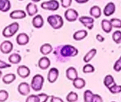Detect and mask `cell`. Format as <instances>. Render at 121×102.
I'll use <instances>...</instances> for the list:
<instances>
[{
  "instance_id": "1",
  "label": "cell",
  "mask_w": 121,
  "mask_h": 102,
  "mask_svg": "<svg viewBox=\"0 0 121 102\" xmlns=\"http://www.w3.org/2000/svg\"><path fill=\"white\" fill-rule=\"evenodd\" d=\"M48 23L54 29H59L64 25L62 17L58 15H51L47 18Z\"/></svg>"
},
{
  "instance_id": "2",
  "label": "cell",
  "mask_w": 121,
  "mask_h": 102,
  "mask_svg": "<svg viewBox=\"0 0 121 102\" xmlns=\"http://www.w3.org/2000/svg\"><path fill=\"white\" fill-rule=\"evenodd\" d=\"M19 30V24L17 22H14L5 27L3 30V35L5 38H11Z\"/></svg>"
},
{
  "instance_id": "3",
  "label": "cell",
  "mask_w": 121,
  "mask_h": 102,
  "mask_svg": "<svg viewBox=\"0 0 121 102\" xmlns=\"http://www.w3.org/2000/svg\"><path fill=\"white\" fill-rule=\"evenodd\" d=\"M45 79L40 74H37L32 78L30 86L35 91H39L42 90L43 85Z\"/></svg>"
},
{
  "instance_id": "4",
  "label": "cell",
  "mask_w": 121,
  "mask_h": 102,
  "mask_svg": "<svg viewBox=\"0 0 121 102\" xmlns=\"http://www.w3.org/2000/svg\"><path fill=\"white\" fill-rule=\"evenodd\" d=\"M60 54L64 57H75L78 54V50L73 45H65L61 49Z\"/></svg>"
},
{
  "instance_id": "5",
  "label": "cell",
  "mask_w": 121,
  "mask_h": 102,
  "mask_svg": "<svg viewBox=\"0 0 121 102\" xmlns=\"http://www.w3.org/2000/svg\"><path fill=\"white\" fill-rule=\"evenodd\" d=\"M40 6L44 10L56 11L59 9V3L56 0H50L48 1L43 2Z\"/></svg>"
},
{
  "instance_id": "6",
  "label": "cell",
  "mask_w": 121,
  "mask_h": 102,
  "mask_svg": "<svg viewBox=\"0 0 121 102\" xmlns=\"http://www.w3.org/2000/svg\"><path fill=\"white\" fill-rule=\"evenodd\" d=\"M65 18L69 22H73L77 20L78 17V13L76 10L73 9H69L64 13Z\"/></svg>"
},
{
  "instance_id": "7",
  "label": "cell",
  "mask_w": 121,
  "mask_h": 102,
  "mask_svg": "<svg viewBox=\"0 0 121 102\" xmlns=\"http://www.w3.org/2000/svg\"><path fill=\"white\" fill-rule=\"evenodd\" d=\"M79 21L87 29H92L94 26L95 20L93 18L88 16H81L79 18Z\"/></svg>"
},
{
  "instance_id": "8",
  "label": "cell",
  "mask_w": 121,
  "mask_h": 102,
  "mask_svg": "<svg viewBox=\"0 0 121 102\" xmlns=\"http://www.w3.org/2000/svg\"><path fill=\"white\" fill-rule=\"evenodd\" d=\"M13 49V44L10 41H4L0 44V51L2 53L9 54Z\"/></svg>"
},
{
  "instance_id": "9",
  "label": "cell",
  "mask_w": 121,
  "mask_h": 102,
  "mask_svg": "<svg viewBox=\"0 0 121 102\" xmlns=\"http://www.w3.org/2000/svg\"><path fill=\"white\" fill-rule=\"evenodd\" d=\"M17 73L21 78H26L30 75V70L26 66L22 65L18 66L17 69Z\"/></svg>"
},
{
  "instance_id": "10",
  "label": "cell",
  "mask_w": 121,
  "mask_h": 102,
  "mask_svg": "<svg viewBox=\"0 0 121 102\" xmlns=\"http://www.w3.org/2000/svg\"><path fill=\"white\" fill-rule=\"evenodd\" d=\"M59 76V71L55 68H51L48 74V80L50 83H54Z\"/></svg>"
},
{
  "instance_id": "11",
  "label": "cell",
  "mask_w": 121,
  "mask_h": 102,
  "mask_svg": "<svg viewBox=\"0 0 121 102\" xmlns=\"http://www.w3.org/2000/svg\"><path fill=\"white\" fill-rule=\"evenodd\" d=\"M18 91L22 96H27L30 92V85L25 82L20 83L18 86Z\"/></svg>"
},
{
  "instance_id": "12",
  "label": "cell",
  "mask_w": 121,
  "mask_h": 102,
  "mask_svg": "<svg viewBox=\"0 0 121 102\" xmlns=\"http://www.w3.org/2000/svg\"><path fill=\"white\" fill-rule=\"evenodd\" d=\"M16 42L19 45H25L29 42V37L26 33H20L16 38Z\"/></svg>"
},
{
  "instance_id": "13",
  "label": "cell",
  "mask_w": 121,
  "mask_h": 102,
  "mask_svg": "<svg viewBox=\"0 0 121 102\" xmlns=\"http://www.w3.org/2000/svg\"><path fill=\"white\" fill-rule=\"evenodd\" d=\"M115 10H116V6H115V4L112 2H110L104 7V9L103 10V13L105 16L109 17V16L113 15L114 13L115 12Z\"/></svg>"
},
{
  "instance_id": "14",
  "label": "cell",
  "mask_w": 121,
  "mask_h": 102,
  "mask_svg": "<svg viewBox=\"0 0 121 102\" xmlns=\"http://www.w3.org/2000/svg\"><path fill=\"white\" fill-rule=\"evenodd\" d=\"M26 13L22 10H17L13 11L10 14V17L12 19H22L26 17Z\"/></svg>"
},
{
  "instance_id": "15",
  "label": "cell",
  "mask_w": 121,
  "mask_h": 102,
  "mask_svg": "<svg viewBox=\"0 0 121 102\" xmlns=\"http://www.w3.org/2000/svg\"><path fill=\"white\" fill-rule=\"evenodd\" d=\"M32 24L36 29L41 28L44 24V20L42 16L40 15L35 16L32 20Z\"/></svg>"
},
{
  "instance_id": "16",
  "label": "cell",
  "mask_w": 121,
  "mask_h": 102,
  "mask_svg": "<svg viewBox=\"0 0 121 102\" xmlns=\"http://www.w3.org/2000/svg\"><path fill=\"white\" fill-rule=\"evenodd\" d=\"M66 77L69 80L73 81L78 78V72L74 67H69L66 71Z\"/></svg>"
},
{
  "instance_id": "17",
  "label": "cell",
  "mask_w": 121,
  "mask_h": 102,
  "mask_svg": "<svg viewBox=\"0 0 121 102\" xmlns=\"http://www.w3.org/2000/svg\"><path fill=\"white\" fill-rule=\"evenodd\" d=\"M51 65V61L49 58H48L46 56L42 57L39 59L38 62V66L39 68L42 70H46Z\"/></svg>"
},
{
  "instance_id": "18",
  "label": "cell",
  "mask_w": 121,
  "mask_h": 102,
  "mask_svg": "<svg viewBox=\"0 0 121 102\" xmlns=\"http://www.w3.org/2000/svg\"><path fill=\"white\" fill-rule=\"evenodd\" d=\"M27 13L29 16H33L38 12V9L37 5L32 3H29L26 7Z\"/></svg>"
},
{
  "instance_id": "19",
  "label": "cell",
  "mask_w": 121,
  "mask_h": 102,
  "mask_svg": "<svg viewBox=\"0 0 121 102\" xmlns=\"http://www.w3.org/2000/svg\"><path fill=\"white\" fill-rule=\"evenodd\" d=\"M87 35H88V32L87 30L82 29V30L75 32L73 35V38L75 41H81L87 37Z\"/></svg>"
},
{
  "instance_id": "20",
  "label": "cell",
  "mask_w": 121,
  "mask_h": 102,
  "mask_svg": "<svg viewBox=\"0 0 121 102\" xmlns=\"http://www.w3.org/2000/svg\"><path fill=\"white\" fill-rule=\"evenodd\" d=\"M90 14L95 19H98L102 15L101 9L97 5H94L90 10Z\"/></svg>"
},
{
  "instance_id": "21",
  "label": "cell",
  "mask_w": 121,
  "mask_h": 102,
  "mask_svg": "<svg viewBox=\"0 0 121 102\" xmlns=\"http://www.w3.org/2000/svg\"><path fill=\"white\" fill-rule=\"evenodd\" d=\"M101 25H102V28L103 31L104 32L107 33V34L110 33L112 31V30L113 27L110 20H108L106 19H103L102 21Z\"/></svg>"
},
{
  "instance_id": "22",
  "label": "cell",
  "mask_w": 121,
  "mask_h": 102,
  "mask_svg": "<svg viewBox=\"0 0 121 102\" xmlns=\"http://www.w3.org/2000/svg\"><path fill=\"white\" fill-rule=\"evenodd\" d=\"M11 9V3L9 0H0V11L7 12Z\"/></svg>"
},
{
  "instance_id": "23",
  "label": "cell",
  "mask_w": 121,
  "mask_h": 102,
  "mask_svg": "<svg viewBox=\"0 0 121 102\" xmlns=\"http://www.w3.org/2000/svg\"><path fill=\"white\" fill-rule=\"evenodd\" d=\"M53 50L52 46L50 44H44L40 48V52L44 56H46L51 53Z\"/></svg>"
},
{
  "instance_id": "24",
  "label": "cell",
  "mask_w": 121,
  "mask_h": 102,
  "mask_svg": "<svg viewBox=\"0 0 121 102\" xmlns=\"http://www.w3.org/2000/svg\"><path fill=\"white\" fill-rule=\"evenodd\" d=\"M73 86L77 89H82L86 86V81L83 78H77L73 81Z\"/></svg>"
},
{
  "instance_id": "25",
  "label": "cell",
  "mask_w": 121,
  "mask_h": 102,
  "mask_svg": "<svg viewBox=\"0 0 121 102\" xmlns=\"http://www.w3.org/2000/svg\"><path fill=\"white\" fill-rule=\"evenodd\" d=\"M16 79V75L14 73H8L5 75L2 78L3 82L5 84H10L13 83Z\"/></svg>"
},
{
  "instance_id": "26",
  "label": "cell",
  "mask_w": 121,
  "mask_h": 102,
  "mask_svg": "<svg viewBox=\"0 0 121 102\" xmlns=\"http://www.w3.org/2000/svg\"><path fill=\"white\" fill-rule=\"evenodd\" d=\"M96 53H97V50H96V49H91V50L85 55L84 57V62H86V63H88L89 62H90V61L93 58V57L96 56Z\"/></svg>"
},
{
  "instance_id": "27",
  "label": "cell",
  "mask_w": 121,
  "mask_h": 102,
  "mask_svg": "<svg viewBox=\"0 0 121 102\" xmlns=\"http://www.w3.org/2000/svg\"><path fill=\"white\" fill-rule=\"evenodd\" d=\"M22 60V57L17 53H13L10 55L9 57V61L10 63L16 64L19 63Z\"/></svg>"
},
{
  "instance_id": "28",
  "label": "cell",
  "mask_w": 121,
  "mask_h": 102,
  "mask_svg": "<svg viewBox=\"0 0 121 102\" xmlns=\"http://www.w3.org/2000/svg\"><path fill=\"white\" fill-rule=\"evenodd\" d=\"M103 83H104V85L108 88H109L110 87L112 86L113 85L116 84L115 80H114L113 77L112 75H108L106 76L104 79V81H103Z\"/></svg>"
},
{
  "instance_id": "29",
  "label": "cell",
  "mask_w": 121,
  "mask_h": 102,
  "mask_svg": "<svg viewBox=\"0 0 121 102\" xmlns=\"http://www.w3.org/2000/svg\"><path fill=\"white\" fill-rule=\"evenodd\" d=\"M78 96L76 92L74 91H71L67 96V100L69 102H75L78 100Z\"/></svg>"
},
{
  "instance_id": "30",
  "label": "cell",
  "mask_w": 121,
  "mask_h": 102,
  "mask_svg": "<svg viewBox=\"0 0 121 102\" xmlns=\"http://www.w3.org/2000/svg\"><path fill=\"white\" fill-rule=\"evenodd\" d=\"M94 94L90 90H86L84 93V100L86 102H92Z\"/></svg>"
},
{
  "instance_id": "31",
  "label": "cell",
  "mask_w": 121,
  "mask_h": 102,
  "mask_svg": "<svg viewBox=\"0 0 121 102\" xmlns=\"http://www.w3.org/2000/svg\"><path fill=\"white\" fill-rule=\"evenodd\" d=\"M111 93L115 94L121 92V85H117L116 84H115L112 86L108 88Z\"/></svg>"
},
{
  "instance_id": "32",
  "label": "cell",
  "mask_w": 121,
  "mask_h": 102,
  "mask_svg": "<svg viewBox=\"0 0 121 102\" xmlns=\"http://www.w3.org/2000/svg\"><path fill=\"white\" fill-rule=\"evenodd\" d=\"M95 71V69L94 66L90 64H86L82 68V72L84 73H93Z\"/></svg>"
},
{
  "instance_id": "33",
  "label": "cell",
  "mask_w": 121,
  "mask_h": 102,
  "mask_svg": "<svg viewBox=\"0 0 121 102\" xmlns=\"http://www.w3.org/2000/svg\"><path fill=\"white\" fill-rule=\"evenodd\" d=\"M9 97V94L6 90H0V102H4L7 100Z\"/></svg>"
},
{
  "instance_id": "34",
  "label": "cell",
  "mask_w": 121,
  "mask_h": 102,
  "mask_svg": "<svg viewBox=\"0 0 121 102\" xmlns=\"http://www.w3.org/2000/svg\"><path fill=\"white\" fill-rule=\"evenodd\" d=\"M113 28H121V20L117 18L111 19L110 20Z\"/></svg>"
},
{
  "instance_id": "35",
  "label": "cell",
  "mask_w": 121,
  "mask_h": 102,
  "mask_svg": "<svg viewBox=\"0 0 121 102\" xmlns=\"http://www.w3.org/2000/svg\"><path fill=\"white\" fill-rule=\"evenodd\" d=\"M112 39L116 44H119V42L121 39V31L116 30L112 35Z\"/></svg>"
},
{
  "instance_id": "36",
  "label": "cell",
  "mask_w": 121,
  "mask_h": 102,
  "mask_svg": "<svg viewBox=\"0 0 121 102\" xmlns=\"http://www.w3.org/2000/svg\"><path fill=\"white\" fill-rule=\"evenodd\" d=\"M26 102H40L38 95H30L26 98Z\"/></svg>"
},
{
  "instance_id": "37",
  "label": "cell",
  "mask_w": 121,
  "mask_h": 102,
  "mask_svg": "<svg viewBox=\"0 0 121 102\" xmlns=\"http://www.w3.org/2000/svg\"><path fill=\"white\" fill-rule=\"evenodd\" d=\"M113 69L116 72H120L121 71V56L116 62L113 66Z\"/></svg>"
},
{
  "instance_id": "38",
  "label": "cell",
  "mask_w": 121,
  "mask_h": 102,
  "mask_svg": "<svg viewBox=\"0 0 121 102\" xmlns=\"http://www.w3.org/2000/svg\"><path fill=\"white\" fill-rule=\"evenodd\" d=\"M38 97H39L40 102H47L48 100L50 98V96H48V95L46 94H44V93L39 94L38 95Z\"/></svg>"
},
{
  "instance_id": "39",
  "label": "cell",
  "mask_w": 121,
  "mask_h": 102,
  "mask_svg": "<svg viewBox=\"0 0 121 102\" xmlns=\"http://www.w3.org/2000/svg\"><path fill=\"white\" fill-rule=\"evenodd\" d=\"M60 3L62 7L67 9L71 5L72 0H60Z\"/></svg>"
},
{
  "instance_id": "40",
  "label": "cell",
  "mask_w": 121,
  "mask_h": 102,
  "mask_svg": "<svg viewBox=\"0 0 121 102\" xmlns=\"http://www.w3.org/2000/svg\"><path fill=\"white\" fill-rule=\"evenodd\" d=\"M10 67H11V64H9V63L4 62V61L1 60H0V69L10 68Z\"/></svg>"
},
{
  "instance_id": "41",
  "label": "cell",
  "mask_w": 121,
  "mask_h": 102,
  "mask_svg": "<svg viewBox=\"0 0 121 102\" xmlns=\"http://www.w3.org/2000/svg\"><path fill=\"white\" fill-rule=\"evenodd\" d=\"M103 100L102 97L98 94H94L93 97L92 102H103Z\"/></svg>"
},
{
  "instance_id": "42",
  "label": "cell",
  "mask_w": 121,
  "mask_h": 102,
  "mask_svg": "<svg viewBox=\"0 0 121 102\" xmlns=\"http://www.w3.org/2000/svg\"><path fill=\"white\" fill-rule=\"evenodd\" d=\"M50 98H51V100H50V102H63L64 101L62 100L60 98H59V97H55V96H50Z\"/></svg>"
},
{
  "instance_id": "43",
  "label": "cell",
  "mask_w": 121,
  "mask_h": 102,
  "mask_svg": "<svg viewBox=\"0 0 121 102\" xmlns=\"http://www.w3.org/2000/svg\"><path fill=\"white\" fill-rule=\"evenodd\" d=\"M96 37V39H97L99 42H100V43H103V42L104 41V39H105L104 37H103V36L101 35L100 34H97Z\"/></svg>"
},
{
  "instance_id": "44",
  "label": "cell",
  "mask_w": 121,
  "mask_h": 102,
  "mask_svg": "<svg viewBox=\"0 0 121 102\" xmlns=\"http://www.w3.org/2000/svg\"><path fill=\"white\" fill-rule=\"evenodd\" d=\"M75 1L78 4H84L87 3L89 0H75Z\"/></svg>"
},
{
  "instance_id": "45",
  "label": "cell",
  "mask_w": 121,
  "mask_h": 102,
  "mask_svg": "<svg viewBox=\"0 0 121 102\" xmlns=\"http://www.w3.org/2000/svg\"><path fill=\"white\" fill-rule=\"evenodd\" d=\"M32 1L35 2V3H38V2L40 1V0H32Z\"/></svg>"
},
{
  "instance_id": "46",
  "label": "cell",
  "mask_w": 121,
  "mask_h": 102,
  "mask_svg": "<svg viewBox=\"0 0 121 102\" xmlns=\"http://www.w3.org/2000/svg\"><path fill=\"white\" fill-rule=\"evenodd\" d=\"M2 75H3V72H2V71H1V70H0V78H1Z\"/></svg>"
},
{
  "instance_id": "47",
  "label": "cell",
  "mask_w": 121,
  "mask_h": 102,
  "mask_svg": "<svg viewBox=\"0 0 121 102\" xmlns=\"http://www.w3.org/2000/svg\"><path fill=\"white\" fill-rule=\"evenodd\" d=\"M119 44H121V40L119 41Z\"/></svg>"
},
{
  "instance_id": "48",
  "label": "cell",
  "mask_w": 121,
  "mask_h": 102,
  "mask_svg": "<svg viewBox=\"0 0 121 102\" xmlns=\"http://www.w3.org/2000/svg\"><path fill=\"white\" fill-rule=\"evenodd\" d=\"M20 1H23V0H20Z\"/></svg>"
}]
</instances>
